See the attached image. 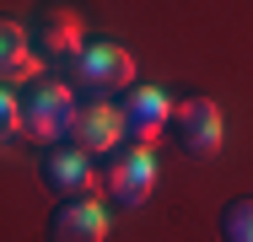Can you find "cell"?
Segmentation results:
<instances>
[{"mask_svg": "<svg viewBox=\"0 0 253 242\" xmlns=\"http://www.w3.org/2000/svg\"><path fill=\"white\" fill-rule=\"evenodd\" d=\"M76 92L65 86V81H54V76H38V81H27L22 86V135L33 145H65L70 140V124H76Z\"/></svg>", "mask_w": 253, "mask_h": 242, "instance_id": "6da1fadb", "label": "cell"}, {"mask_svg": "<svg viewBox=\"0 0 253 242\" xmlns=\"http://www.w3.org/2000/svg\"><path fill=\"white\" fill-rule=\"evenodd\" d=\"M97 189L119 210H140L151 199V189H156V145L124 140L119 151H108L102 156V172H97Z\"/></svg>", "mask_w": 253, "mask_h": 242, "instance_id": "7a4b0ae2", "label": "cell"}, {"mask_svg": "<svg viewBox=\"0 0 253 242\" xmlns=\"http://www.w3.org/2000/svg\"><path fill=\"white\" fill-rule=\"evenodd\" d=\"M59 70H70V81L86 97H113V92L135 86V54L124 43H113V38H86V48Z\"/></svg>", "mask_w": 253, "mask_h": 242, "instance_id": "3957f363", "label": "cell"}, {"mask_svg": "<svg viewBox=\"0 0 253 242\" xmlns=\"http://www.w3.org/2000/svg\"><path fill=\"white\" fill-rule=\"evenodd\" d=\"M27 38H33V54L49 59V65H70L81 48H86V16L81 5L70 0H43L27 22Z\"/></svg>", "mask_w": 253, "mask_h": 242, "instance_id": "277c9868", "label": "cell"}, {"mask_svg": "<svg viewBox=\"0 0 253 242\" xmlns=\"http://www.w3.org/2000/svg\"><path fill=\"white\" fill-rule=\"evenodd\" d=\"M167 129H172V140H178L183 156H194V161H215L221 145H226V113H221L215 97H178Z\"/></svg>", "mask_w": 253, "mask_h": 242, "instance_id": "5b68a950", "label": "cell"}, {"mask_svg": "<svg viewBox=\"0 0 253 242\" xmlns=\"http://www.w3.org/2000/svg\"><path fill=\"white\" fill-rule=\"evenodd\" d=\"M124 140L135 145H156L167 135V124H172V108H178V97L167 92V86H151V81H135L129 92H124Z\"/></svg>", "mask_w": 253, "mask_h": 242, "instance_id": "8992f818", "label": "cell"}, {"mask_svg": "<svg viewBox=\"0 0 253 242\" xmlns=\"http://www.w3.org/2000/svg\"><path fill=\"white\" fill-rule=\"evenodd\" d=\"M70 145L86 151V156H108L124 145V108L113 97H86L76 108V124H70Z\"/></svg>", "mask_w": 253, "mask_h": 242, "instance_id": "52a82bcc", "label": "cell"}, {"mask_svg": "<svg viewBox=\"0 0 253 242\" xmlns=\"http://www.w3.org/2000/svg\"><path fill=\"white\" fill-rule=\"evenodd\" d=\"M108 204L97 194H76V199H59L49 210V226L43 237L49 242H108Z\"/></svg>", "mask_w": 253, "mask_h": 242, "instance_id": "ba28073f", "label": "cell"}, {"mask_svg": "<svg viewBox=\"0 0 253 242\" xmlns=\"http://www.w3.org/2000/svg\"><path fill=\"white\" fill-rule=\"evenodd\" d=\"M38 183L54 194V199H76V194H92L97 189V172H92V156L76 151V145H49L43 161H38Z\"/></svg>", "mask_w": 253, "mask_h": 242, "instance_id": "9c48e42d", "label": "cell"}, {"mask_svg": "<svg viewBox=\"0 0 253 242\" xmlns=\"http://www.w3.org/2000/svg\"><path fill=\"white\" fill-rule=\"evenodd\" d=\"M38 81V54L27 38V22L0 16V86H27Z\"/></svg>", "mask_w": 253, "mask_h": 242, "instance_id": "30bf717a", "label": "cell"}, {"mask_svg": "<svg viewBox=\"0 0 253 242\" xmlns=\"http://www.w3.org/2000/svg\"><path fill=\"white\" fill-rule=\"evenodd\" d=\"M221 242H253V194L226 199V210H221Z\"/></svg>", "mask_w": 253, "mask_h": 242, "instance_id": "8fae6325", "label": "cell"}, {"mask_svg": "<svg viewBox=\"0 0 253 242\" xmlns=\"http://www.w3.org/2000/svg\"><path fill=\"white\" fill-rule=\"evenodd\" d=\"M16 135H22V92L0 86V145H11Z\"/></svg>", "mask_w": 253, "mask_h": 242, "instance_id": "7c38bea8", "label": "cell"}]
</instances>
